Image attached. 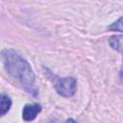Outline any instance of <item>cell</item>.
I'll use <instances>...</instances> for the list:
<instances>
[{
    "mask_svg": "<svg viewBox=\"0 0 123 123\" xmlns=\"http://www.w3.org/2000/svg\"><path fill=\"white\" fill-rule=\"evenodd\" d=\"M40 111H41V106L39 104L25 105L22 111V118L25 121H32L37 117V115Z\"/></svg>",
    "mask_w": 123,
    "mask_h": 123,
    "instance_id": "3",
    "label": "cell"
},
{
    "mask_svg": "<svg viewBox=\"0 0 123 123\" xmlns=\"http://www.w3.org/2000/svg\"><path fill=\"white\" fill-rule=\"evenodd\" d=\"M108 29L109 30H111V31H119V32H122V17H120L116 22H114L111 26H109Z\"/></svg>",
    "mask_w": 123,
    "mask_h": 123,
    "instance_id": "6",
    "label": "cell"
},
{
    "mask_svg": "<svg viewBox=\"0 0 123 123\" xmlns=\"http://www.w3.org/2000/svg\"><path fill=\"white\" fill-rule=\"evenodd\" d=\"M76 86H77V82L74 77H65L60 79L56 83L55 89L58 92V94L63 97H71L75 94Z\"/></svg>",
    "mask_w": 123,
    "mask_h": 123,
    "instance_id": "2",
    "label": "cell"
},
{
    "mask_svg": "<svg viewBox=\"0 0 123 123\" xmlns=\"http://www.w3.org/2000/svg\"><path fill=\"white\" fill-rule=\"evenodd\" d=\"M64 123H77V122H76L74 119H72V118H69V119H67V120H66Z\"/></svg>",
    "mask_w": 123,
    "mask_h": 123,
    "instance_id": "7",
    "label": "cell"
},
{
    "mask_svg": "<svg viewBox=\"0 0 123 123\" xmlns=\"http://www.w3.org/2000/svg\"><path fill=\"white\" fill-rule=\"evenodd\" d=\"M109 43L111 46V48L115 49L119 53L122 52V36H115L111 37L109 39Z\"/></svg>",
    "mask_w": 123,
    "mask_h": 123,
    "instance_id": "5",
    "label": "cell"
},
{
    "mask_svg": "<svg viewBox=\"0 0 123 123\" xmlns=\"http://www.w3.org/2000/svg\"><path fill=\"white\" fill-rule=\"evenodd\" d=\"M12 106L11 98L4 93H0V115H4L9 111Z\"/></svg>",
    "mask_w": 123,
    "mask_h": 123,
    "instance_id": "4",
    "label": "cell"
},
{
    "mask_svg": "<svg viewBox=\"0 0 123 123\" xmlns=\"http://www.w3.org/2000/svg\"><path fill=\"white\" fill-rule=\"evenodd\" d=\"M6 71L13 79L25 86H32L35 83V73L30 63L12 49H4L1 52Z\"/></svg>",
    "mask_w": 123,
    "mask_h": 123,
    "instance_id": "1",
    "label": "cell"
}]
</instances>
